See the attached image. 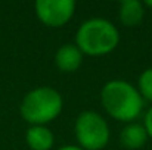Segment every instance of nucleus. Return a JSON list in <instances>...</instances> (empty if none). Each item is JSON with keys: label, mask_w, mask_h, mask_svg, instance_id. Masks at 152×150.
<instances>
[{"label": "nucleus", "mask_w": 152, "mask_h": 150, "mask_svg": "<svg viewBox=\"0 0 152 150\" xmlns=\"http://www.w3.org/2000/svg\"><path fill=\"white\" fill-rule=\"evenodd\" d=\"M105 110L118 121H133L143 109V97L139 90L123 80H112L106 83L101 93Z\"/></svg>", "instance_id": "obj_1"}, {"label": "nucleus", "mask_w": 152, "mask_h": 150, "mask_svg": "<svg viewBox=\"0 0 152 150\" xmlns=\"http://www.w3.org/2000/svg\"><path fill=\"white\" fill-rule=\"evenodd\" d=\"M118 41V30L112 22L103 18H92L84 21L75 34V46L81 50V53L92 56L112 51L117 47Z\"/></svg>", "instance_id": "obj_2"}, {"label": "nucleus", "mask_w": 152, "mask_h": 150, "mask_svg": "<svg viewBox=\"0 0 152 150\" xmlns=\"http://www.w3.org/2000/svg\"><path fill=\"white\" fill-rule=\"evenodd\" d=\"M62 97L52 87H39L25 94L21 103L22 118L33 125H45L62 110Z\"/></svg>", "instance_id": "obj_3"}, {"label": "nucleus", "mask_w": 152, "mask_h": 150, "mask_svg": "<svg viewBox=\"0 0 152 150\" xmlns=\"http://www.w3.org/2000/svg\"><path fill=\"white\" fill-rule=\"evenodd\" d=\"M75 137L83 150H99L109 141L106 121L93 110H84L75 121Z\"/></svg>", "instance_id": "obj_4"}, {"label": "nucleus", "mask_w": 152, "mask_h": 150, "mask_svg": "<svg viewBox=\"0 0 152 150\" xmlns=\"http://www.w3.org/2000/svg\"><path fill=\"white\" fill-rule=\"evenodd\" d=\"M74 0H37L36 13L48 27H62L74 15Z\"/></svg>", "instance_id": "obj_5"}, {"label": "nucleus", "mask_w": 152, "mask_h": 150, "mask_svg": "<svg viewBox=\"0 0 152 150\" xmlns=\"http://www.w3.org/2000/svg\"><path fill=\"white\" fill-rule=\"evenodd\" d=\"M55 62L64 72H74L83 62V53L75 44H64L56 51Z\"/></svg>", "instance_id": "obj_6"}, {"label": "nucleus", "mask_w": 152, "mask_h": 150, "mask_svg": "<svg viewBox=\"0 0 152 150\" xmlns=\"http://www.w3.org/2000/svg\"><path fill=\"white\" fill-rule=\"evenodd\" d=\"M25 138L33 150H49L53 146V134L45 125H33L27 131Z\"/></svg>", "instance_id": "obj_7"}, {"label": "nucleus", "mask_w": 152, "mask_h": 150, "mask_svg": "<svg viewBox=\"0 0 152 150\" xmlns=\"http://www.w3.org/2000/svg\"><path fill=\"white\" fill-rule=\"evenodd\" d=\"M120 138H121L123 146H126L129 149H139V147H142L146 143L148 133H146L143 125H140V124H130V125L123 128Z\"/></svg>", "instance_id": "obj_8"}, {"label": "nucleus", "mask_w": 152, "mask_h": 150, "mask_svg": "<svg viewBox=\"0 0 152 150\" xmlns=\"http://www.w3.org/2000/svg\"><path fill=\"white\" fill-rule=\"evenodd\" d=\"M143 18V4L139 0H124L120 6V19L127 27L140 24Z\"/></svg>", "instance_id": "obj_9"}, {"label": "nucleus", "mask_w": 152, "mask_h": 150, "mask_svg": "<svg viewBox=\"0 0 152 150\" xmlns=\"http://www.w3.org/2000/svg\"><path fill=\"white\" fill-rule=\"evenodd\" d=\"M139 88L140 96L143 99L152 101V68H148L139 77Z\"/></svg>", "instance_id": "obj_10"}, {"label": "nucleus", "mask_w": 152, "mask_h": 150, "mask_svg": "<svg viewBox=\"0 0 152 150\" xmlns=\"http://www.w3.org/2000/svg\"><path fill=\"white\" fill-rule=\"evenodd\" d=\"M143 127H145V130L148 133V137L152 138V107L145 115V124H143Z\"/></svg>", "instance_id": "obj_11"}, {"label": "nucleus", "mask_w": 152, "mask_h": 150, "mask_svg": "<svg viewBox=\"0 0 152 150\" xmlns=\"http://www.w3.org/2000/svg\"><path fill=\"white\" fill-rule=\"evenodd\" d=\"M58 150H83V149L80 146H64V147H61Z\"/></svg>", "instance_id": "obj_12"}, {"label": "nucleus", "mask_w": 152, "mask_h": 150, "mask_svg": "<svg viewBox=\"0 0 152 150\" xmlns=\"http://www.w3.org/2000/svg\"><path fill=\"white\" fill-rule=\"evenodd\" d=\"M145 4H146V6H149V7L152 9V0H146V1H145Z\"/></svg>", "instance_id": "obj_13"}]
</instances>
